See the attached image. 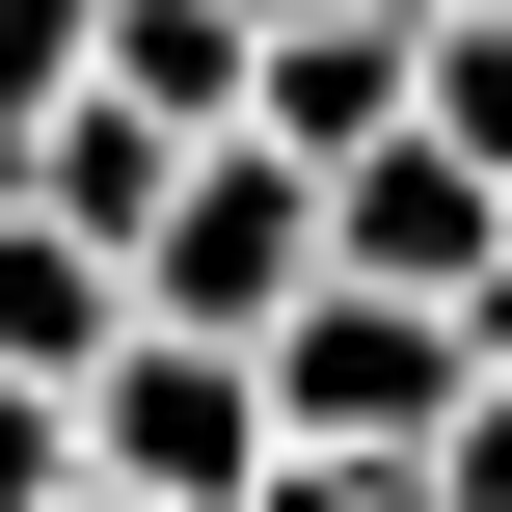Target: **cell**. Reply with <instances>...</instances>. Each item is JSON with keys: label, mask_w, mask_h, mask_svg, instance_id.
Masks as SVG:
<instances>
[{"label": "cell", "mask_w": 512, "mask_h": 512, "mask_svg": "<svg viewBox=\"0 0 512 512\" xmlns=\"http://www.w3.org/2000/svg\"><path fill=\"white\" fill-rule=\"evenodd\" d=\"M297 297H324V162L297 135H189V189L135 216V324H243L270 351Z\"/></svg>", "instance_id": "cell-1"}, {"label": "cell", "mask_w": 512, "mask_h": 512, "mask_svg": "<svg viewBox=\"0 0 512 512\" xmlns=\"http://www.w3.org/2000/svg\"><path fill=\"white\" fill-rule=\"evenodd\" d=\"M81 459H108V486H162V512H243L270 459H297V405H270V351H243V324H135V351L81 378Z\"/></svg>", "instance_id": "cell-2"}, {"label": "cell", "mask_w": 512, "mask_h": 512, "mask_svg": "<svg viewBox=\"0 0 512 512\" xmlns=\"http://www.w3.org/2000/svg\"><path fill=\"white\" fill-rule=\"evenodd\" d=\"M459 378H486V351H459V297H405V270H324V297L270 324V405H297V432H351V459H432V432H459Z\"/></svg>", "instance_id": "cell-3"}, {"label": "cell", "mask_w": 512, "mask_h": 512, "mask_svg": "<svg viewBox=\"0 0 512 512\" xmlns=\"http://www.w3.org/2000/svg\"><path fill=\"white\" fill-rule=\"evenodd\" d=\"M324 270H405V297H486V270H512V162H459V135L405 108L378 162H324Z\"/></svg>", "instance_id": "cell-4"}, {"label": "cell", "mask_w": 512, "mask_h": 512, "mask_svg": "<svg viewBox=\"0 0 512 512\" xmlns=\"http://www.w3.org/2000/svg\"><path fill=\"white\" fill-rule=\"evenodd\" d=\"M405 108H432V27H405V0H297V27L243 54V135H297V162H378Z\"/></svg>", "instance_id": "cell-5"}, {"label": "cell", "mask_w": 512, "mask_h": 512, "mask_svg": "<svg viewBox=\"0 0 512 512\" xmlns=\"http://www.w3.org/2000/svg\"><path fill=\"white\" fill-rule=\"evenodd\" d=\"M135 351V243H81L54 189H0V378H108Z\"/></svg>", "instance_id": "cell-6"}, {"label": "cell", "mask_w": 512, "mask_h": 512, "mask_svg": "<svg viewBox=\"0 0 512 512\" xmlns=\"http://www.w3.org/2000/svg\"><path fill=\"white\" fill-rule=\"evenodd\" d=\"M27 189H54L81 243H135V216L189 189V108H135V81H81V108H27Z\"/></svg>", "instance_id": "cell-7"}, {"label": "cell", "mask_w": 512, "mask_h": 512, "mask_svg": "<svg viewBox=\"0 0 512 512\" xmlns=\"http://www.w3.org/2000/svg\"><path fill=\"white\" fill-rule=\"evenodd\" d=\"M243 54H270L243 0H108V81H135V108H189V135H243Z\"/></svg>", "instance_id": "cell-8"}, {"label": "cell", "mask_w": 512, "mask_h": 512, "mask_svg": "<svg viewBox=\"0 0 512 512\" xmlns=\"http://www.w3.org/2000/svg\"><path fill=\"white\" fill-rule=\"evenodd\" d=\"M108 81V0H0V162H27V108H81Z\"/></svg>", "instance_id": "cell-9"}, {"label": "cell", "mask_w": 512, "mask_h": 512, "mask_svg": "<svg viewBox=\"0 0 512 512\" xmlns=\"http://www.w3.org/2000/svg\"><path fill=\"white\" fill-rule=\"evenodd\" d=\"M432 135L512 162V0H432Z\"/></svg>", "instance_id": "cell-10"}, {"label": "cell", "mask_w": 512, "mask_h": 512, "mask_svg": "<svg viewBox=\"0 0 512 512\" xmlns=\"http://www.w3.org/2000/svg\"><path fill=\"white\" fill-rule=\"evenodd\" d=\"M81 486V378H0V512H54Z\"/></svg>", "instance_id": "cell-11"}, {"label": "cell", "mask_w": 512, "mask_h": 512, "mask_svg": "<svg viewBox=\"0 0 512 512\" xmlns=\"http://www.w3.org/2000/svg\"><path fill=\"white\" fill-rule=\"evenodd\" d=\"M432 512H512V378H459V432H432Z\"/></svg>", "instance_id": "cell-12"}, {"label": "cell", "mask_w": 512, "mask_h": 512, "mask_svg": "<svg viewBox=\"0 0 512 512\" xmlns=\"http://www.w3.org/2000/svg\"><path fill=\"white\" fill-rule=\"evenodd\" d=\"M54 512H162V486H108V459H81V486H54Z\"/></svg>", "instance_id": "cell-13"}, {"label": "cell", "mask_w": 512, "mask_h": 512, "mask_svg": "<svg viewBox=\"0 0 512 512\" xmlns=\"http://www.w3.org/2000/svg\"><path fill=\"white\" fill-rule=\"evenodd\" d=\"M243 27H297V0H243Z\"/></svg>", "instance_id": "cell-14"}, {"label": "cell", "mask_w": 512, "mask_h": 512, "mask_svg": "<svg viewBox=\"0 0 512 512\" xmlns=\"http://www.w3.org/2000/svg\"><path fill=\"white\" fill-rule=\"evenodd\" d=\"M405 27H432V0H405Z\"/></svg>", "instance_id": "cell-15"}]
</instances>
